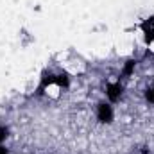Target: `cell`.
<instances>
[{
	"mask_svg": "<svg viewBox=\"0 0 154 154\" xmlns=\"http://www.w3.org/2000/svg\"><path fill=\"white\" fill-rule=\"evenodd\" d=\"M97 118L100 122H111L113 120V108L109 104H99V108H97Z\"/></svg>",
	"mask_w": 154,
	"mask_h": 154,
	"instance_id": "obj_1",
	"label": "cell"
},
{
	"mask_svg": "<svg viewBox=\"0 0 154 154\" xmlns=\"http://www.w3.org/2000/svg\"><path fill=\"white\" fill-rule=\"evenodd\" d=\"M142 31H143L147 41H152L154 39V18H147V20L142 23Z\"/></svg>",
	"mask_w": 154,
	"mask_h": 154,
	"instance_id": "obj_2",
	"label": "cell"
}]
</instances>
